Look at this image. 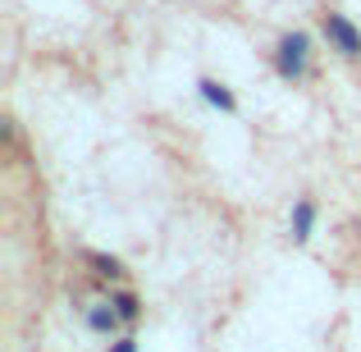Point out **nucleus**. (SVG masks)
Instances as JSON below:
<instances>
[{
	"mask_svg": "<svg viewBox=\"0 0 361 352\" xmlns=\"http://www.w3.org/2000/svg\"><path fill=\"white\" fill-rule=\"evenodd\" d=\"M110 302H115L123 329H137V320H142V298H137V293H133L128 284H119V289H110Z\"/></svg>",
	"mask_w": 361,
	"mask_h": 352,
	"instance_id": "obj_5",
	"label": "nucleus"
},
{
	"mask_svg": "<svg viewBox=\"0 0 361 352\" xmlns=\"http://www.w3.org/2000/svg\"><path fill=\"white\" fill-rule=\"evenodd\" d=\"M197 92H202V101L206 106H215V110H224V115H238V97H233L224 83H215V78H202L197 83Z\"/></svg>",
	"mask_w": 361,
	"mask_h": 352,
	"instance_id": "obj_6",
	"label": "nucleus"
},
{
	"mask_svg": "<svg viewBox=\"0 0 361 352\" xmlns=\"http://www.w3.org/2000/svg\"><path fill=\"white\" fill-rule=\"evenodd\" d=\"M270 64L283 83H302L311 73V37L307 32H283L270 51Z\"/></svg>",
	"mask_w": 361,
	"mask_h": 352,
	"instance_id": "obj_1",
	"label": "nucleus"
},
{
	"mask_svg": "<svg viewBox=\"0 0 361 352\" xmlns=\"http://www.w3.org/2000/svg\"><path fill=\"white\" fill-rule=\"evenodd\" d=\"M78 316H82V325H87V334H97V339H119V334H128V329H123V320H119V311H115V302H110V293L92 298L87 307L78 311Z\"/></svg>",
	"mask_w": 361,
	"mask_h": 352,
	"instance_id": "obj_3",
	"label": "nucleus"
},
{
	"mask_svg": "<svg viewBox=\"0 0 361 352\" xmlns=\"http://www.w3.org/2000/svg\"><path fill=\"white\" fill-rule=\"evenodd\" d=\"M82 265L92 270V279H97V289L101 293H110V289H119V284H128V270H123V261L119 256H110V252H82Z\"/></svg>",
	"mask_w": 361,
	"mask_h": 352,
	"instance_id": "obj_4",
	"label": "nucleus"
},
{
	"mask_svg": "<svg viewBox=\"0 0 361 352\" xmlns=\"http://www.w3.org/2000/svg\"><path fill=\"white\" fill-rule=\"evenodd\" d=\"M106 352H137V339H133V329H128V334H119V339H110Z\"/></svg>",
	"mask_w": 361,
	"mask_h": 352,
	"instance_id": "obj_8",
	"label": "nucleus"
},
{
	"mask_svg": "<svg viewBox=\"0 0 361 352\" xmlns=\"http://www.w3.org/2000/svg\"><path fill=\"white\" fill-rule=\"evenodd\" d=\"M320 28H325V42H329V51H338L343 60H361V32H357V23H353L348 14L329 9V14L320 18Z\"/></svg>",
	"mask_w": 361,
	"mask_h": 352,
	"instance_id": "obj_2",
	"label": "nucleus"
},
{
	"mask_svg": "<svg viewBox=\"0 0 361 352\" xmlns=\"http://www.w3.org/2000/svg\"><path fill=\"white\" fill-rule=\"evenodd\" d=\"M311 233H316V202H311V197H298V202H293V238L307 243Z\"/></svg>",
	"mask_w": 361,
	"mask_h": 352,
	"instance_id": "obj_7",
	"label": "nucleus"
}]
</instances>
